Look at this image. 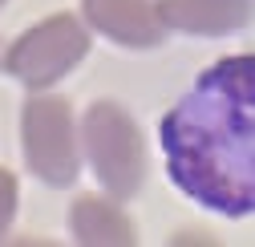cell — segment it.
Masks as SVG:
<instances>
[{
  "label": "cell",
  "instance_id": "6da1fadb",
  "mask_svg": "<svg viewBox=\"0 0 255 247\" xmlns=\"http://www.w3.org/2000/svg\"><path fill=\"white\" fill-rule=\"evenodd\" d=\"M81 150L114 199H134L146 182V142L118 102H98L81 118Z\"/></svg>",
  "mask_w": 255,
  "mask_h": 247
},
{
  "label": "cell",
  "instance_id": "7a4b0ae2",
  "mask_svg": "<svg viewBox=\"0 0 255 247\" xmlns=\"http://www.w3.org/2000/svg\"><path fill=\"white\" fill-rule=\"evenodd\" d=\"M20 138H24V162L49 187H73L81 170V142H77V118L65 98L33 94L20 114Z\"/></svg>",
  "mask_w": 255,
  "mask_h": 247
},
{
  "label": "cell",
  "instance_id": "3957f363",
  "mask_svg": "<svg viewBox=\"0 0 255 247\" xmlns=\"http://www.w3.org/2000/svg\"><path fill=\"white\" fill-rule=\"evenodd\" d=\"M85 53H89V24L69 12H57L33 24L24 37H16V45L4 57V69L24 89H49L65 73H73Z\"/></svg>",
  "mask_w": 255,
  "mask_h": 247
},
{
  "label": "cell",
  "instance_id": "277c9868",
  "mask_svg": "<svg viewBox=\"0 0 255 247\" xmlns=\"http://www.w3.org/2000/svg\"><path fill=\"white\" fill-rule=\"evenodd\" d=\"M85 24L126 49H154L162 45L170 28L158 20L154 0H81Z\"/></svg>",
  "mask_w": 255,
  "mask_h": 247
},
{
  "label": "cell",
  "instance_id": "5b68a950",
  "mask_svg": "<svg viewBox=\"0 0 255 247\" xmlns=\"http://www.w3.org/2000/svg\"><path fill=\"white\" fill-rule=\"evenodd\" d=\"M158 20L190 37H227L251 20V0H154Z\"/></svg>",
  "mask_w": 255,
  "mask_h": 247
},
{
  "label": "cell",
  "instance_id": "8992f818",
  "mask_svg": "<svg viewBox=\"0 0 255 247\" xmlns=\"http://www.w3.org/2000/svg\"><path fill=\"white\" fill-rule=\"evenodd\" d=\"M69 231L77 243H89V247H130L134 243V223L122 215L118 203L98 199V195H81L69 207Z\"/></svg>",
  "mask_w": 255,
  "mask_h": 247
},
{
  "label": "cell",
  "instance_id": "52a82bcc",
  "mask_svg": "<svg viewBox=\"0 0 255 247\" xmlns=\"http://www.w3.org/2000/svg\"><path fill=\"white\" fill-rule=\"evenodd\" d=\"M16 203H20V191H16V178L0 166V235H4L16 219Z\"/></svg>",
  "mask_w": 255,
  "mask_h": 247
},
{
  "label": "cell",
  "instance_id": "ba28073f",
  "mask_svg": "<svg viewBox=\"0 0 255 247\" xmlns=\"http://www.w3.org/2000/svg\"><path fill=\"white\" fill-rule=\"evenodd\" d=\"M0 4H4V0H0Z\"/></svg>",
  "mask_w": 255,
  "mask_h": 247
}]
</instances>
